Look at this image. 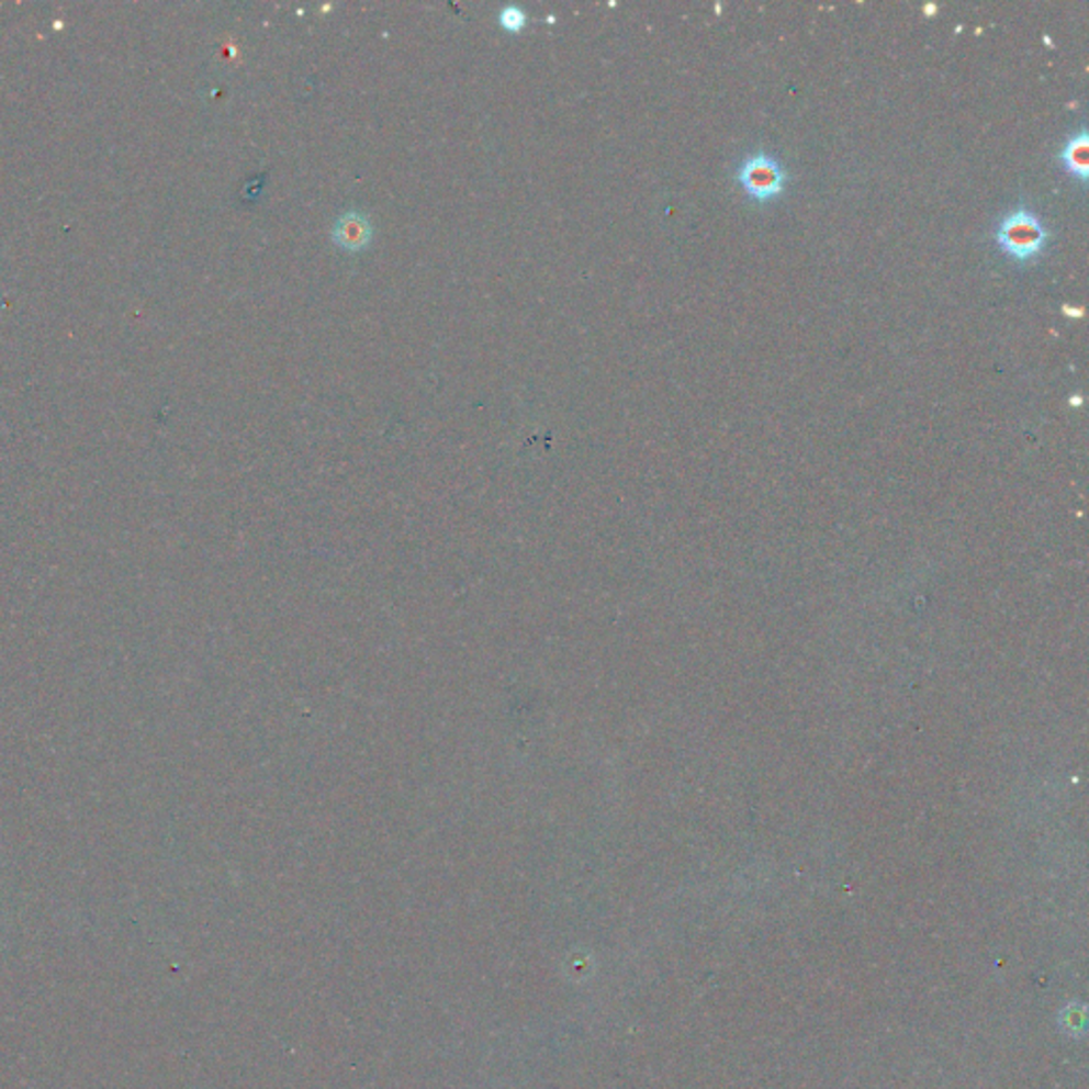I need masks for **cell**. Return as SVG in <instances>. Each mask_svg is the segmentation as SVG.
I'll use <instances>...</instances> for the list:
<instances>
[{
    "label": "cell",
    "instance_id": "obj_1",
    "mask_svg": "<svg viewBox=\"0 0 1089 1089\" xmlns=\"http://www.w3.org/2000/svg\"><path fill=\"white\" fill-rule=\"evenodd\" d=\"M993 237L998 247L1011 260L1025 265L1045 251L1049 243V231L1041 215H1036L1028 206H1018L998 222Z\"/></svg>",
    "mask_w": 1089,
    "mask_h": 1089
},
{
    "label": "cell",
    "instance_id": "obj_2",
    "mask_svg": "<svg viewBox=\"0 0 1089 1089\" xmlns=\"http://www.w3.org/2000/svg\"><path fill=\"white\" fill-rule=\"evenodd\" d=\"M737 179L753 201L768 203L782 197L787 183V170L771 154L755 151L743 160L737 170Z\"/></svg>",
    "mask_w": 1089,
    "mask_h": 1089
},
{
    "label": "cell",
    "instance_id": "obj_3",
    "mask_svg": "<svg viewBox=\"0 0 1089 1089\" xmlns=\"http://www.w3.org/2000/svg\"><path fill=\"white\" fill-rule=\"evenodd\" d=\"M333 238H335V243H339L340 247H345L349 251L364 249L369 245V240H371L369 220L364 215L356 213V211L345 213L343 217L337 220V224H335Z\"/></svg>",
    "mask_w": 1089,
    "mask_h": 1089
},
{
    "label": "cell",
    "instance_id": "obj_4",
    "mask_svg": "<svg viewBox=\"0 0 1089 1089\" xmlns=\"http://www.w3.org/2000/svg\"><path fill=\"white\" fill-rule=\"evenodd\" d=\"M1089 136L1086 128L1079 133L1068 136L1066 145L1059 151V162L1064 170L1073 177H1077L1081 183H1086L1089 177Z\"/></svg>",
    "mask_w": 1089,
    "mask_h": 1089
},
{
    "label": "cell",
    "instance_id": "obj_5",
    "mask_svg": "<svg viewBox=\"0 0 1089 1089\" xmlns=\"http://www.w3.org/2000/svg\"><path fill=\"white\" fill-rule=\"evenodd\" d=\"M501 24L510 31V33H517L524 29L526 24V13L519 9V7H507L503 13H501Z\"/></svg>",
    "mask_w": 1089,
    "mask_h": 1089
},
{
    "label": "cell",
    "instance_id": "obj_6",
    "mask_svg": "<svg viewBox=\"0 0 1089 1089\" xmlns=\"http://www.w3.org/2000/svg\"><path fill=\"white\" fill-rule=\"evenodd\" d=\"M1081 401H1084L1081 396H1075V398H1070V405H1081Z\"/></svg>",
    "mask_w": 1089,
    "mask_h": 1089
}]
</instances>
